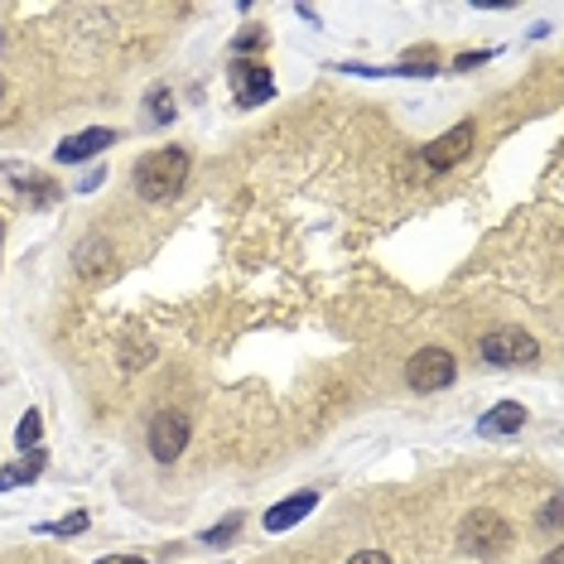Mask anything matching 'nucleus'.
<instances>
[{"instance_id": "f3484780", "label": "nucleus", "mask_w": 564, "mask_h": 564, "mask_svg": "<svg viewBox=\"0 0 564 564\" xmlns=\"http://www.w3.org/2000/svg\"><path fill=\"white\" fill-rule=\"evenodd\" d=\"M541 525H545L550 535H560V497H550V502H545V511H541Z\"/></svg>"}, {"instance_id": "b1692460", "label": "nucleus", "mask_w": 564, "mask_h": 564, "mask_svg": "<svg viewBox=\"0 0 564 564\" xmlns=\"http://www.w3.org/2000/svg\"><path fill=\"white\" fill-rule=\"evenodd\" d=\"M0 241H6V217H0Z\"/></svg>"}, {"instance_id": "39448f33", "label": "nucleus", "mask_w": 564, "mask_h": 564, "mask_svg": "<svg viewBox=\"0 0 564 564\" xmlns=\"http://www.w3.org/2000/svg\"><path fill=\"white\" fill-rule=\"evenodd\" d=\"M227 83H232V97H237V107L241 111H251V107H261V101H271L275 97V83H271V73L261 68V63H232L227 68Z\"/></svg>"}, {"instance_id": "393cba45", "label": "nucleus", "mask_w": 564, "mask_h": 564, "mask_svg": "<svg viewBox=\"0 0 564 564\" xmlns=\"http://www.w3.org/2000/svg\"><path fill=\"white\" fill-rule=\"evenodd\" d=\"M0 93H6V78H0Z\"/></svg>"}, {"instance_id": "20e7f679", "label": "nucleus", "mask_w": 564, "mask_h": 564, "mask_svg": "<svg viewBox=\"0 0 564 564\" xmlns=\"http://www.w3.org/2000/svg\"><path fill=\"white\" fill-rule=\"evenodd\" d=\"M454 377H458V362L448 348H420L405 362V381L415 391H444V387H454Z\"/></svg>"}, {"instance_id": "aec40b11", "label": "nucleus", "mask_w": 564, "mask_h": 564, "mask_svg": "<svg viewBox=\"0 0 564 564\" xmlns=\"http://www.w3.org/2000/svg\"><path fill=\"white\" fill-rule=\"evenodd\" d=\"M101 178H107V174H101V170H93V174H87L83 184H78V194H93V188H101Z\"/></svg>"}, {"instance_id": "423d86ee", "label": "nucleus", "mask_w": 564, "mask_h": 564, "mask_svg": "<svg viewBox=\"0 0 564 564\" xmlns=\"http://www.w3.org/2000/svg\"><path fill=\"white\" fill-rule=\"evenodd\" d=\"M188 444V420L178 415V410H160L155 420H150V454L160 458V464H174L178 454H184Z\"/></svg>"}, {"instance_id": "ddd939ff", "label": "nucleus", "mask_w": 564, "mask_h": 564, "mask_svg": "<svg viewBox=\"0 0 564 564\" xmlns=\"http://www.w3.org/2000/svg\"><path fill=\"white\" fill-rule=\"evenodd\" d=\"M40 440H44V420H40V410H24V420L15 425V444H20V454L40 448Z\"/></svg>"}, {"instance_id": "9d476101", "label": "nucleus", "mask_w": 564, "mask_h": 564, "mask_svg": "<svg viewBox=\"0 0 564 564\" xmlns=\"http://www.w3.org/2000/svg\"><path fill=\"white\" fill-rule=\"evenodd\" d=\"M525 420H531V415H525V405H517V401H502V405H492V410H487L478 430L487 434V440H492V434H517V430L525 425Z\"/></svg>"}, {"instance_id": "9b49d317", "label": "nucleus", "mask_w": 564, "mask_h": 564, "mask_svg": "<svg viewBox=\"0 0 564 564\" xmlns=\"http://www.w3.org/2000/svg\"><path fill=\"white\" fill-rule=\"evenodd\" d=\"M73 265H78V275H101L111 265V241L107 237H87L83 247H78V256H73Z\"/></svg>"}, {"instance_id": "f8f14e48", "label": "nucleus", "mask_w": 564, "mask_h": 564, "mask_svg": "<svg viewBox=\"0 0 564 564\" xmlns=\"http://www.w3.org/2000/svg\"><path fill=\"white\" fill-rule=\"evenodd\" d=\"M44 448H30V454L20 458V464H10V468H0V492H10V487H20V482H34L44 473Z\"/></svg>"}, {"instance_id": "f257e3e1", "label": "nucleus", "mask_w": 564, "mask_h": 564, "mask_svg": "<svg viewBox=\"0 0 564 564\" xmlns=\"http://www.w3.org/2000/svg\"><path fill=\"white\" fill-rule=\"evenodd\" d=\"M188 170H194V160H188L184 145H164V150H150L145 160L135 164V194L145 203H170L178 188L188 184Z\"/></svg>"}, {"instance_id": "2eb2a0df", "label": "nucleus", "mask_w": 564, "mask_h": 564, "mask_svg": "<svg viewBox=\"0 0 564 564\" xmlns=\"http://www.w3.org/2000/svg\"><path fill=\"white\" fill-rule=\"evenodd\" d=\"M237 531H241V511H232V517H227V521L208 525V531H203V545H227Z\"/></svg>"}, {"instance_id": "dca6fc26", "label": "nucleus", "mask_w": 564, "mask_h": 564, "mask_svg": "<svg viewBox=\"0 0 564 564\" xmlns=\"http://www.w3.org/2000/svg\"><path fill=\"white\" fill-rule=\"evenodd\" d=\"M150 121H155V126H170V121H174V97H170V87H155V93H150Z\"/></svg>"}, {"instance_id": "1a4fd4ad", "label": "nucleus", "mask_w": 564, "mask_h": 564, "mask_svg": "<svg viewBox=\"0 0 564 564\" xmlns=\"http://www.w3.org/2000/svg\"><path fill=\"white\" fill-rule=\"evenodd\" d=\"M314 507H318V492H294V497H285V502H275L271 511H265L261 525H265L271 535H280V531H290V525H300Z\"/></svg>"}, {"instance_id": "4468645a", "label": "nucleus", "mask_w": 564, "mask_h": 564, "mask_svg": "<svg viewBox=\"0 0 564 564\" xmlns=\"http://www.w3.org/2000/svg\"><path fill=\"white\" fill-rule=\"evenodd\" d=\"M87 525H93V517H87V511H73V517H63V521H48V525H40V531H44V535H63V541H68V535L87 531Z\"/></svg>"}, {"instance_id": "7ed1b4c3", "label": "nucleus", "mask_w": 564, "mask_h": 564, "mask_svg": "<svg viewBox=\"0 0 564 564\" xmlns=\"http://www.w3.org/2000/svg\"><path fill=\"white\" fill-rule=\"evenodd\" d=\"M478 357L487 367H531L535 357H541V343L525 328H492L478 343Z\"/></svg>"}, {"instance_id": "5701e85b", "label": "nucleus", "mask_w": 564, "mask_h": 564, "mask_svg": "<svg viewBox=\"0 0 564 564\" xmlns=\"http://www.w3.org/2000/svg\"><path fill=\"white\" fill-rule=\"evenodd\" d=\"M541 564H564V550H560V545H555V550H550V555H545V560H541Z\"/></svg>"}, {"instance_id": "0eeeda50", "label": "nucleus", "mask_w": 564, "mask_h": 564, "mask_svg": "<svg viewBox=\"0 0 564 564\" xmlns=\"http://www.w3.org/2000/svg\"><path fill=\"white\" fill-rule=\"evenodd\" d=\"M117 131H111V126H93V131H78V135H63L58 140V164H87V160H97L101 150L107 145H117Z\"/></svg>"}, {"instance_id": "6ab92c4d", "label": "nucleus", "mask_w": 564, "mask_h": 564, "mask_svg": "<svg viewBox=\"0 0 564 564\" xmlns=\"http://www.w3.org/2000/svg\"><path fill=\"white\" fill-rule=\"evenodd\" d=\"M348 564H391V555H381V550H357Z\"/></svg>"}, {"instance_id": "4be33fe9", "label": "nucleus", "mask_w": 564, "mask_h": 564, "mask_svg": "<svg viewBox=\"0 0 564 564\" xmlns=\"http://www.w3.org/2000/svg\"><path fill=\"white\" fill-rule=\"evenodd\" d=\"M478 63H487V54H464V58L454 63V68H478Z\"/></svg>"}, {"instance_id": "412c9836", "label": "nucleus", "mask_w": 564, "mask_h": 564, "mask_svg": "<svg viewBox=\"0 0 564 564\" xmlns=\"http://www.w3.org/2000/svg\"><path fill=\"white\" fill-rule=\"evenodd\" d=\"M97 564H150V560H140V555H101Z\"/></svg>"}, {"instance_id": "a211bd4d", "label": "nucleus", "mask_w": 564, "mask_h": 564, "mask_svg": "<svg viewBox=\"0 0 564 564\" xmlns=\"http://www.w3.org/2000/svg\"><path fill=\"white\" fill-rule=\"evenodd\" d=\"M261 44H265L261 30H241V40H237L232 48H237V54H251V48H261Z\"/></svg>"}, {"instance_id": "6e6552de", "label": "nucleus", "mask_w": 564, "mask_h": 564, "mask_svg": "<svg viewBox=\"0 0 564 564\" xmlns=\"http://www.w3.org/2000/svg\"><path fill=\"white\" fill-rule=\"evenodd\" d=\"M473 150V126L464 121V126H454V131H444L440 140H430L425 150H420V160H425V170H448V164H458Z\"/></svg>"}, {"instance_id": "f03ea898", "label": "nucleus", "mask_w": 564, "mask_h": 564, "mask_svg": "<svg viewBox=\"0 0 564 564\" xmlns=\"http://www.w3.org/2000/svg\"><path fill=\"white\" fill-rule=\"evenodd\" d=\"M458 545L468 550V555H478V560H492V555H502V550L511 545V525L497 517V511H468L464 525H458Z\"/></svg>"}]
</instances>
